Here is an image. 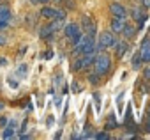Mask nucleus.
Segmentation results:
<instances>
[{
  "label": "nucleus",
  "instance_id": "obj_12",
  "mask_svg": "<svg viewBox=\"0 0 150 140\" xmlns=\"http://www.w3.org/2000/svg\"><path fill=\"white\" fill-rule=\"evenodd\" d=\"M124 124L125 126L132 124V103H127V110H125V115H124Z\"/></svg>",
  "mask_w": 150,
  "mask_h": 140
},
{
  "label": "nucleus",
  "instance_id": "obj_23",
  "mask_svg": "<svg viewBox=\"0 0 150 140\" xmlns=\"http://www.w3.org/2000/svg\"><path fill=\"white\" fill-rule=\"evenodd\" d=\"M80 91H81L80 84H78V82H74V84H72V92H80Z\"/></svg>",
  "mask_w": 150,
  "mask_h": 140
},
{
  "label": "nucleus",
  "instance_id": "obj_20",
  "mask_svg": "<svg viewBox=\"0 0 150 140\" xmlns=\"http://www.w3.org/2000/svg\"><path fill=\"white\" fill-rule=\"evenodd\" d=\"M94 138H97V140H108V138H110V135H108L106 131H103V133H96V135H94Z\"/></svg>",
  "mask_w": 150,
  "mask_h": 140
},
{
  "label": "nucleus",
  "instance_id": "obj_33",
  "mask_svg": "<svg viewBox=\"0 0 150 140\" xmlns=\"http://www.w3.org/2000/svg\"><path fill=\"white\" fill-rule=\"evenodd\" d=\"M39 2H42V4H44V2H50V0H39Z\"/></svg>",
  "mask_w": 150,
  "mask_h": 140
},
{
  "label": "nucleus",
  "instance_id": "obj_34",
  "mask_svg": "<svg viewBox=\"0 0 150 140\" xmlns=\"http://www.w3.org/2000/svg\"><path fill=\"white\" fill-rule=\"evenodd\" d=\"M2 108H4V105H2V103H0V110H2Z\"/></svg>",
  "mask_w": 150,
  "mask_h": 140
},
{
  "label": "nucleus",
  "instance_id": "obj_8",
  "mask_svg": "<svg viewBox=\"0 0 150 140\" xmlns=\"http://www.w3.org/2000/svg\"><path fill=\"white\" fill-rule=\"evenodd\" d=\"M139 55H141V60L143 62H150V39L146 37L141 46H139Z\"/></svg>",
  "mask_w": 150,
  "mask_h": 140
},
{
  "label": "nucleus",
  "instance_id": "obj_22",
  "mask_svg": "<svg viewBox=\"0 0 150 140\" xmlns=\"http://www.w3.org/2000/svg\"><path fill=\"white\" fill-rule=\"evenodd\" d=\"M25 73H27V66H25V64L16 69V75H25Z\"/></svg>",
  "mask_w": 150,
  "mask_h": 140
},
{
  "label": "nucleus",
  "instance_id": "obj_3",
  "mask_svg": "<svg viewBox=\"0 0 150 140\" xmlns=\"http://www.w3.org/2000/svg\"><path fill=\"white\" fill-rule=\"evenodd\" d=\"M64 34H65L67 39H71L72 44H76V43L81 39V36H83V32H81V29L78 27V23H69V25H65Z\"/></svg>",
  "mask_w": 150,
  "mask_h": 140
},
{
  "label": "nucleus",
  "instance_id": "obj_29",
  "mask_svg": "<svg viewBox=\"0 0 150 140\" xmlns=\"http://www.w3.org/2000/svg\"><path fill=\"white\" fill-rule=\"evenodd\" d=\"M2 44H6V37H2V36H0V46H2Z\"/></svg>",
  "mask_w": 150,
  "mask_h": 140
},
{
  "label": "nucleus",
  "instance_id": "obj_15",
  "mask_svg": "<svg viewBox=\"0 0 150 140\" xmlns=\"http://www.w3.org/2000/svg\"><path fill=\"white\" fill-rule=\"evenodd\" d=\"M13 136H14V126L9 124V126L4 129V133H2V138H13Z\"/></svg>",
  "mask_w": 150,
  "mask_h": 140
},
{
  "label": "nucleus",
  "instance_id": "obj_21",
  "mask_svg": "<svg viewBox=\"0 0 150 140\" xmlns=\"http://www.w3.org/2000/svg\"><path fill=\"white\" fill-rule=\"evenodd\" d=\"M94 101H96V110L101 112V98H99L97 94H94Z\"/></svg>",
  "mask_w": 150,
  "mask_h": 140
},
{
  "label": "nucleus",
  "instance_id": "obj_4",
  "mask_svg": "<svg viewBox=\"0 0 150 140\" xmlns=\"http://www.w3.org/2000/svg\"><path fill=\"white\" fill-rule=\"evenodd\" d=\"M94 59H96V51L83 53V57H80L78 60H74L72 69H74V71H81V69H85V67H88V66L94 64Z\"/></svg>",
  "mask_w": 150,
  "mask_h": 140
},
{
  "label": "nucleus",
  "instance_id": "obj_9",
  "mask_svg": "<svg viewBox=\"0 0 150 140\" xmlns=\"http://www.w3.org/2000/svg\"><path fill=\"white\" fill-rule=\"evenodd\" d=\"M132 16H134V20H136V23H138V29H143V25H145V21L148 20V16H146L139 7H136V9L132 11Z\"/></svg>",
  "mask_w": 150,
  "mask_h": 140
},
{
  "label": "nucleus",
  "instance_id": "obj_19",
  "mask_svg": "<svg viewBox=\"0 0 150 140\" xmlns=\"http://www.w3.org/2000/svg\"><path fill=\"white\" fill-rule=\"evenodd\" d=\"M97 76H99L97 73H90V75H88V82H90L92 85H97V84H99V78H97Z\"/></svg>",
  "mask_w": 150,
  "mask_h": 140
},
{
  "label": "nucleus",
  "instance_id": "obj_5",
  "mask_svg": "<svg viewBox=\"0 0 150 140\" xmlns=\"http://www.w3.org/2000/svg\"><path fill=\"white\" fill-rule=\"evenodd\" d=\"M99 44L106 50V48H113L117 44V37L111 34V32H103L99 36Z\"/></svg>",
  "mask_w": 150,
  "mask_h": 140
},
{
  "label": "nucleus",
  "instance_id": "obj_10",
  "mask_svg": "<svg viewBox=\"0 0 150 140\" xmlns=\"http://www.w3.org/2000/svg\"><path fill=\"white\" fill-rule=\"evenodd\" d=\"M110 11H111L113 16H127V9L122 4H118V2H113L110 6Z\"/></svg>",
  "mask_w": 150,
  "mask_h": 140
},
{
  "label": "nucleus",
  "instance_id": "obj_31",
  "mask_svg": "<svg viewBox=\"0 0 150 140\" xmlns=\"http://www.w3.org/2000/svg\"><path fill=\"white\" fill-rule=\"evenodd\" d=\"M146 92H150V80H148V85H146Z\"/></svg>",
  "mask_w": 150,
  "mask_h": 140
},
{
  "label": "nucleus",
  "instance_id": "obj_30",
  "mask_svg": "<svg viewBox=\"0 0 150 140\" xmlns=\"http://www.w3.org/2000/svg\"><path fill=\"white\" fill-rule=\"evenodd\" d=\"M6 64H7V60H6V59H0V66H6Z\"/></svg>",
  "mask_w": 150,
  "mask_h": 140
},
{
  "label": "nucleus",
  "instance_id": "obj_1",
  "mask_svg": "<svg viewBox=\"0 0 150 140\" xmlns=\"http://www.w3.org/2000/svg\"><path fill=\"white\" fill-rule=\"evenodd\" d=\"M90 51H96V37L92 36H81V39L74 44V53H90Z\"/></svg>",
  "mask_w": 150,
  "mask_h": 140
},
{
  "label": "nucleus",
  "instance_id": "obj_2",
  "mask_svg": "<svg viewBox=\"0 0 150 140\" xmlns=\"http://www.w3.org/2000/svg\"><path fill=\"white\" fill-rule=\"evenodd\" d=\"M110 66H111L110 55H106V53L96 55V59H94V67H96V73H97L99 76H103V75H106V73L110 71Z\"/></svg>",
  "mask_w": 150,
  "mask_h": 140
},
{
  "label": "nucleus",
  "instance_id": "obj_16",
  "mask_svg": "<svg viewBox=\"0 0 150 140\" xmlns=\"http://www.w3.org/2000/svg\"><path fill=\"white\" fill-rule=\"evenodd\" d=\"M80 138H94V131H92V128L87 126V128L83 129V135H80Z\"/></svg>",
  "mask_w": 150,
  "mask_h": 140
},
{
  "label": "nucleus",
  "instance_id": "obj_14",
  "mask_svg": "<svg viewBox=\"0 0 150 140\" xmlns=\"http://www.w3.org/2000/svg\"><path fill=\"white\" fill-rule=\"evenodd\" d=\"M0 20L2 21H9L11 20V11L6 6H0Z\"/></svg>",
  "mask_w": 150,
  "mask_h": 140
},
{
  "label": "nucleus",
  "instance_id": "obj_32",
  "mask_svg": "<svg viewBox=\"0 0 150 140\" xmlns=\"http://www.w3.org/2000/svg\"><path fill=\"white\" fill-rule=\"evenodd\" d=\"M30 2H32V4H39V0H30Z\"/></svg>",
  "mask_w": 150,
  "mask_h": 140
},
{
  "label": "nucleus",
  "instance_id": "obj_28",
  "mask_svg": "<svg viewBox=\"0 0 150 140\" xmlns=\"http://www.w3.org/2000/svg\"><path fill=\"white\" fill-rule=\"evenodd\" d=\"M143 6H146V7L150 9V0H143Z\"/></svg>",
  "mask_w": 150,
  "mask_h": 140
},
{
  "label": "nucleus",
  "instance_id": "obj_13",
  "mask_svg": "<svg viewBox=\"0 0 150 140\" xmlns=\"http://www.w3.org/2000/svg\"><path fill=\"white\" fill-rule=\"evenodd\" d=\"M113 48H115V51H117V55H118V57H124V55H125V51L129 50L127 43H118V41H117V44H115Z\"/></svg>",
  "mask_w": 150,
  "mask_h": 140
},
{
  "label": "nucleus",
  "instance_id": "obj_26",
  "mask_svg": "<svg viewBox=\"0 0 150 140\" xmlns=\"http://www.w3.org/2000/svg\"><path fill=\"white\" fill-rule=\"evenodd\" d=\"M0 124L6 126V124H7V119H6V117H0Z\"/></svg>",
  "mask_w": 150,
  "mask_h": 140
},
{
  "label": "nucleus",
  "instance_id": "obj_11",
  "mask_svg": "<svg viewBox=\"0 0 150 140\" xmlns=\"http://www.w3.org/2000/svg\"><path fill=\"white\" fill-rule=\"evenodd\" d=\"M120 32H122V36H124V39H132V37L136 36V29H134L132 25H127V23L124 25V29H122Z\"/></svg>",
  "mask_w": 150,
  "mask_h": 140
},
{
  "label": "nucleus",
  "instance_id": "obj_18",
  "mask_svg": "<svg viewBox=\"0 0 150 140\" xmlns=\"http://www.w3.org/2000/svg\"><path fill=\"white\" fill-rule=\"evenodd\" d=\"M111 128H117L115 115H110V117H108V122H106V129H111Z\"/></svg>",
  "mask_w": 150,
  "mask_h": 140
},
{
  "label": "nucleus",
  "instance_id": "obj_17",
  "mask_svg": "<svg viewBox=\"0 0 150 140\" xmlns=\"http://www.w3.org/2000/svg\"><path fill=\"white\" fill-rule=\"evenodd\" d=\"M139 62H143V60H141V55H139V51H138V53L134 55V59H132V67H134V69H139Z\"/></svg>",
  "mask_w": 150,
  "mask_h": 140
},
{
  "label": "nucleus",
  "instance_id": "obj_25",
  "mask_svg": "<svg viewBox=\"0 0 150 140\" xmlns=\"http://www.w3.org/2000/svg\"><path fill=\"white\" fill-rule=\"evenodd\" d=\"M53 122H55V117H53V115H50V117H48V121H46L48 128H51V126H53Z\"/></svg>",
  "mask_w": 150,
  "mask_h": 140
},
{
  "label": "nucleus",
  "instance_id": "obj_36",
  "mask_svg": "<svg viewBox=\"0 0 150 140\" xmlns=\"http://www.w3.org/2000/svg\"><path fill=\"white\" fill-rule=\"evenodd\" d=\"M148 39H150V37H148Z\"/></svg>",
  "mask_w": 150,
  "mask_h": 140
},
{
  "label": "nucleus",
  "instance_id": "obj_6",
  "mask_svg": "<svg viewBox=\"0 0 150 140\" xmlns=\"http://www.w3.org/2000/svg\"><path fill=\"white\" fill-rule=\"evenodd\" d=\"M81 27H83V30H85V34H87V36L96 37V32H97L96 23H94L88 16H83V18H81Z\"/></svg>",
  "mask_w": 150,
  "mask_h": 140
},
{
  "label": "nucleus",
  "instance_id": "obj_7",
  "mask_svg": "<svg viewBox=\"0 0 150 140\" xmlns=\"http://www.w3.org/2000/svg\"><path fill=\"white\" fill-rule=\"evenodd\" d=\"M125 23H127V16H113V20H111L110 25H111V30L113 32H120Z\"/></svg>",
  "mask_w": 150,
  "mask_h": 140
},
{
  "label": "nucleus",
  "instance_id": "obj_27",
  "mask_svg": "<svg viewBox=\"0 0 150 140\" xmlns=\"http://www.w3.org/2000/svg\"><path fill=\"white\" fill-rule=\"evenodd\" d=\"M53 57V53L51 51H48V53H44V59H51Z\"/></svg>",
  "mask_w": 150,
  "mask_h": 140
},
{
  "label": "nucleus",
  "instance_id": "obj_35",
  "mask_svg": "<svg viewBox=\"0 0 150 140\" xmlns=\"http://www.w3.org/2000/svg\"><path fill=\"white\" fill-rule=\"evenodd\" d=\"M55 2H62V0H55Z\"/></svg>",
  "mask_w": 150,
  "mask_h": 140
},
{
  "label": "nucleus",
  "instance_id": "obj_24",
  "mask_svg": "<svg viewBox=\"0 0 150 140\" xmlns=\"http://www.w3.org/2000/svg\"><path fill=\"white\" fill-rule=\"evenodd\" d=\"M143 75H145V78H146V80H150V66H146V67H145Z\"/></svg>",
  "mask_w": 150,
  "mask_h": 140
}]
</instances>
